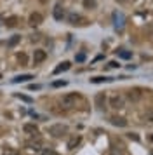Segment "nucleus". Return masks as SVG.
I'll use <instances>...</instances> for the list:
<instances>
[{
	"label": "nucleus",
	"mask_w": 153,
	"mask_h": 155,
	"mask_svg": "<svg viewBox=\"0 0 153 155\" xmlns=\"http://www.w3.org/2000/svg\"><path fill=\"white\" fill-rule=\"evenodd\" d=\"M113 26L117 31H124L125 28V16L122 11H115L113 12Z\"/></svg>",
	"instance_id": "1"
},
{
	"label": "nucleus",
	"mask_w": 153,
	"mask_h": 155,
	"mask_svg": "<svg viewBox=\"0 0 153 155\" xmlns=\"http://www.w3.org/2000/svg\"><path fill=\"white\" fill-rule=\"evenodd\" d=\"M80 98L76 92H73V94H66V96H63V99H61V105H63V108H73L75 106V103H76V99Z\"/></svg>",
	"instance_id": "2"
},
{
	"label": "nucleus",
	"mask_w": 153,
	"mask_h": 155,
	"mask_svg": "<svg viewBox=\"0 0 153 155\" xmlns=\"http://www.w3.org/2000/svg\"><path fill=\"white\" fill-rule=\"evenodd\" d=\"M66 133H68V127L63 126V124H56V126L49 127V134H52L56 138H59V136H63V134H66Z\"/></svg>",
	"instance_id": "3"
},
{
	"label": "nucleus",
	"mask_w": 153,
	"mask_h": 155,
	"mask_svg": "<svg viewBox=\"0 0 153 155\" xmlns=\"http://www.w3.org/2000/svg\"><path fill=\"white\" fill-rule=\"evenodd\" d=\"M124 98L120 96V94H111V98H110V106L111 108H115V110H120V108H124Z\"/></svg>",
	"instance_id": "4"
},
{
	"label": "nucleus",
	"mask_w": 153,
	"mask_h": 155,
	"mask_svg": "<svg viewBox=\"0 0 153 155\" xmlns=\"http://www.w3.org/2000/svg\"><path fill=\"white\" fill-rule=\"evenodd\" d=\"M42 21H44V16H42L40 12H31V14H30V19H28V23H30L31 26H38Z\"/></svg>",
	"instance_id": "5"
},
{
	"label": "nucleus",
	"mask_w": 153,
	"mask_h": 155,
	"mask_svg": "<svg viewBox=\"0 0 153 155\" xmlns=\"http://www.w3.org/2000/svg\"><path fill=\"white\" fill-rule=\"evenodd\" d=\"M68 23L70 25H83L85 19L80 14H76V12H71V14H68Z\"/></svg>",
	"instance_id": "6"
},
{
	"label": "nucleus",
	"mask_w": 153,
	"mask_h": 155,
	"mask_svg": "<svg viewBox=\"0 0 153 155\" xmlns=\"http://www.w3.org/2000/svg\"><path fill=\"white\" fill-rule=\"evenodd\" d=\"M94 101H96V106L99 108V110H104V105H106V94H104V92H97Z\"/></svg>",
	"instance_id": "7"
},
{
	"label": "nucleus",
	"mask_w": 153,
	"mask_h": 155,
	"mask_svg": "<svg viewBox=\"0 0 153 155\" xmlns=\"http://www.w3.org/2000/svg\"><path fill=\"white\" fill-rule=\"evenodd\" d=\"M45 58H47V52H45V51H42V49H37V51H35V54H33L35 64H38V63H42V61H45Z\"/></svg>",
	"instance_id": "8"
},
{
	"label": "nucleus",
	"mask_w": 153,
	"mask_h": 155,
	"mask_svg": "<svg viewBox=\"0 0 153 155\" xmlns=\"http://www.w3.org/2000/svg\"><path fill=\"white\" fill-rule=\"evenodd\" d=\"M63 18H64V9H63L61 4H56V7H54V19H56V21H63Z\"/></svg>",
	"instance_id": "9"
},
{
	"label": "nucleus",
	"mask_w": 153,
	"mask_h": 155,
	"mask_svg": "<svg viewBox=\"0 0 153 155\" xmlns=\"http://www.w3.org/2000/svg\"><path fill=\"white\" fill-rule=\"evenodd\" d=\"M70 66H71V63H70V61H63L61 64H57V66L54 68V75H59V73H63V71L70 70Z\"/></svg>",
	"instance_id": "10"
},
{
	"label": "nucleus",
	"mask_w": 153,
	"mask_h": 155,
	"mask_svg": "<svg viewBox=\"0 0 153 155\" xmlns=\"http://www.w3.org/2000/svg\"><path fill=\"white\" fill-rule=\"evenodd\" d=\"M35 78L31 73H26V75H18V77L12 78V84H21V82H28V80H31Z\"/></svg>",
	"instance_id": "11"
},
{
	"label": "nucleus",
	"mask_w": 153,
	"mask_h": 155,
	"mask_svg": "<svg viewBox=\"0 0 153 155\" xmlns=\"http://www.w3.org/2000/svg\"><path fill=\"white\" fill-rule=\"evenodd\" d=\"M110 122L113 124V126H117V127H127V120L122 119V117H111Z\"/></svg>",
	"instance_id": "12"
},
{
	"label": "nucleus",
	"mask_w": 153,
	"mask_h": 155,
	"mask_svg": "<svg viewBox=\"0 0 153 155\" xmlns=\"http://www.w3.org/2000/svg\"><path fill=\"white\" fill-rule=\"evenodd\" d=\"M23 131L26 134H38V127L35 126V124H24L23 126Z\"/></svg>",
	"instance_id": "13"
},
{
	"label": "nucleus",
	"mask_w": 153,
	"mask_h": 155,
	"mask_svg": "<svg viewBox=\"0 0 153 155\" xmlns=\"http://www.w3.org/2000/svg\"><path fill=\"white\" fill-rule=\"evenodd\" d=\"M80 141H82V138H80V136H73V138L68 141V148H70V150L76 148L78 145H80Z\"/></svg>",
	"instance_id": "14"
},
{
	"label": "nucleus",
	"mask_w": 153,
	"mask_h": 155,
	"mask_svg": "<svg viewBox=\"0 0 153 155\" xmlns=\"http://www.w3.org/2000/svg\"><path fill=\"white\" fill-rule=\"evenodd\" d=\"M18 21H19V19H18V16H11V18H7V19H5V26H7V28H14V26L18 25Z\"/></svg>",
	"instance_id": "15"
},
{
	"label": "nucleus",
	"mask_w": 153,
	"mask_h": 155,
	"mask_svg": "<svg viewBox=\"0 0 153 155\" xmlns=\"http://www.w3.org/2000/svg\"><path fill=\"white\" fill-rule=\"evenodd\" d=\"M127 96H129V99H132V101H138V99L141 98V91H139V89H131Z\"/></svg>",
	"instance_id": "16"
},
{
	"label": "nucleus",
	"mask_w": 153,
	"mask_h": 155,
	"mask_svg": "<svg viewBox=\"0 0 153 155\" xmlns=\"http://www.w3.org/2000/svg\"><path fill=\"white\" fill-rule=\"evenodd\" d=\"M111 80H113L111 77H94V78H90L92 84H103V82H111Z\"/></svg>",
	"instance_id": "17"
},
{
	"label": "nucleus",
	"mask_w": 153,
	"mask_h": 155,
	"mask_svg": "<svg viewBox=\"0 0 153 155\" xmlns=\"http://www.w3.org/2000/svg\"><path fill=\"white\" fill-rule=\"evenodd\" d=\"M19 40H21V35H12L11 38H9L7 45H9V47H14V45H18V44H19Z\"/></svg>",
	"instance_id": "18"
},
{
	"label": "nucleus",
	"mask_w": 153,
	"mask_h": 155,
	"mask_svg": "<svg viewBox=\"0 0 153 155\" xmlns=\"http://www.w3.org/2000/svg\"><path fill=\"white\" fill-rule=\"evenodd\" d=\"M14 96L18 99H21V101H24V103H33V99L30 98V96H24V94H19V92H16Z\"/></svg>",
	"instance_id": "19"
},
{
	"label": "nucleus",
	"mask_w": 153,
	"mask_h": 155,
	"mask_svg": "<svg viewBox=\"0 0 153 155\" xmlns=\"http://www.w3.org/2000/svg\"><path fill=\"white\" fill-rule=\"evenodd\" d=\"M118 52V58H122V59H131L132 58V52H129V51H117Z\"/></svg>",
	"instance_id": "20"
},
{
	"label": "nucleus",
	"mask_w": 153,
	"mask_h": 155,
	"mask_svg": "<svg viewBox=\"0 0 153 155\" xmlns=\"http://www.w3.org/2000/svg\"><path fill=\"white\" fill-rule=\"evenodd\" d=\"M97 5L96 0H83V7L85 9H94Z\"/></svg>",
	"instance_id": "21"
},
{
	"label": "nucleus",
	"mask_w": 153,
	"mask_h": 155,
	"mask_svg": "<svg viewBox=\"0 0 153 155\" xmlns=\"http://www.w3.org/2000/svg\"><path fill=\"white\" fill-rule=\"evenodd\" d=\"M40 155H57V153H56L52 148H45V150H42L40 152Z\"/></svg>",
	"instance_id": "22"
},
{
	"label": "nucleus",
	"mask_w": 153,
	"mask_h": 155,
	"mask_svg": "<svg viewBox=\"0 0 153 155\" xmlns=\"http://www.w3.org/2000/svg\"><path fill=\"white\" fill-rule=\"evenodd\" d=\"M66 85V80H56L52 82V87H64Z\"/></svg>",
	"instance_id": "23"
},
{
	"label": "nucleus",
	"mask_w": 153,
	"mask_h": 155,
	"mask_svg": "<svg viewBox=\"0 0 153 155\" xmlns=\"http://www.w3.org/2000/svg\"><path fill=\"white\" fill-rule=\"evenodd\" d=\"M75 61H78V63H83V61H85V54H83V52L76 54V56H75Z\"/></svg>",
	"instance_id": "24"
},
{
	"label": "nucleus",
	"mask_w": 153,
	"mask_h": 155,
	"mask_svg": "<svg viewBox=\"0 0 153 155\" xmlns=\"http://www.w3.org/2000/svg\"><path fill=\"white\" fill-rule=\"evenodd\" d=\"M146 120H148L150 124H153V110H151V112H148V113H146Z\"/></svg>",
	"instance_id": "25"
},
{
	"label": "nucleus",
	"mask_w": 153,
	"mask_h": 155,
	"mask_svg": "<svg viewBox=\"0 0 153 155\" xmlns=\"http://www.w3.org/2000/svg\"><path fill=\"white\" fill-rule=\"evenodd\" d=\"M129 138H131V140H134V141H139V136L136 133H129Z\"/></svg>",
	"instance_id": "26"
},
{
	"label": "nucleus",
	"mask_w": 153,
	"mask_h": 155,
	"mask_svg": "<svg viewBox=\"0 0 153 155\" xmlns=\"http://www.w3.org/2000/svg\"><path fill=\"white\" fill-rule=\"evenodd\" d=\"M18 59H19V61H21L23 64L26 63V56H24V54H18Z\"/></svg>",
	"instance_id": "27"
},
{
	"label": "nucleus",
	"mask_w": 153,
	"mask_h": 155,
	"mask_svg": "<svg viewBox=\"0 0 153 155\" xmlns=\"http://www.w3.org/2000/svg\"><path fill=\"white\" fill-rule=\"evenodd\" d=\"M110 66H111V68H118V66H120V64H118L117 61H110Z\"/></svg>",
	"instance_id": "28"
},
{
	"label": "nucleus",
	"mask_w": 153,
	"mask_h": 155,
	"mask_svg": "<svg viewBox=\"0 0 153 155\" xmlns=\"http://www.w3.org/2000/svg\"><path fill=\"white\" fill-rule=\"evenodd\" d=\"M30 89H40V85H37V84H31V85H30Z\"/></svg>",
	"instance_id": "29"
},
{
	"label": "nucleus",
	"mask_w": 153,
	"mask_h": 155,
	"mask_svg": "<svg viewBox=\"0 0 153 155\" xmlns=\"http://www.w3.org/2000/svg\"><path fill=\"white\" fill-rule=\"evenodd\" d=\"M150 140H151V141H153V134H151V138H150Z\"/></svg>",
	"instance_id": "30"
},
{
	"label": "nucleus",
	"mask_w": 153,
	"mask_h": 155,
	"mask_svg": "<svg viewBox=\"0 0 153 155\" xmlns=\"http://www.w3.org/2000/svg\"><path fill=\"white\" fill-rule=\"evenodd\" d=\"M0 78H2V73H0Z\"/></svg>",
	"instance_id": "31"
}]
</instances>
